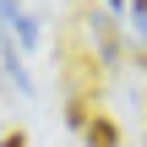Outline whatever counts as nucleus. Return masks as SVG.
Listing matches in <instances>:
<instances>
[{
    "label": "nucleus",
    "instance_id": "nucleus-1",
    "mask_svg": "<svg viewBox=\"0 0 147 147\" xmlns=\"http://www.w3.org/2000/svg\"><path fill=\"white\" fill-rule=\"evenodd\" d=\"M82 136H87V147H120V125H115L109 115H93V125H87Z\"/></svg>",
    "mask_w": 147,
    "mask_h": 147
},
{
    "label": "nucleus",
    "instance_id": "nucleus-2",
    "mask_svg": "<svg viewBox=\"0 0 147 147\" xmlns=\"http://www.w3.org/2000/svg\"><path fill=\"white\" fill-rule=\"evenodd\" d=\"M0 147H27V131H22V125H16V131H5V136H0Z\"/></svg>",
    "mask_w": 147,
    "mask_h": 147
},
{
    "label": "nucleus",
    "instance_id": "nucleus-3",
    "mask_svg": "<svg viewBox=\"0 0 147 147\" xmlns=\"http://www.w3.org/2000/svg\"><path fill=\"white\" fill-rule=\"evenodd\" d=\"M136 5V27H147V0H131Z\"/></svg>",
    "mask_w": 147,
    "mask_h": 147
},
{
    "label": "nucleus",
    "instance_id": "nucleus-4",
    "mask_svg": "<svg viewBox=\"0 0 147 147\" xmlns=\"http://www.w3.org/2000/svg\"><path fill=\"white\" fill-rule=\"evenodd\" d=\"M109 5H115V11H125V0H109Z\"/></svg>",
    "mask_w": 147,
    "mask_h": 147
}]
</instances>
